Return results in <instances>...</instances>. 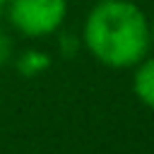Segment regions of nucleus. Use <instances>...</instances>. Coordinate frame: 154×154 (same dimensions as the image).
Masks as SVG:
<instances>
[{
    "label": "nucleus",
    "instance_id": "nucleus-5",
    "mask_svg": "<svg viewBox=\"0 0 154 154\" xmlns=\"http://www.w3.org/2000/svg\"><path fill=\"white\" fill-rule=\"evenodd\" d=\"M10 58H12V38L5 31H0V65H5Z\"/></svg>",
    "mask_w": 154,
    "mask_h": 154
},
{
    "label": "nucleus",
    "instance_id": "nucleus-4",
    "mask_svg": "<svg viewBox=\"0 0 154 154\" xmlns=\"http://www.w3.org/2000/svg\"><path fill=\"white\" fill-rule=\"evenodd\" d=\"M51 67V58L41 51H26L24 55H19L17 60V70L24 75V77H36L38 72L48 70Z\"/></svg>",
    "mask_w": 154,
    "mask_h": 154
},
{
    "label": "nucleus",
    "instance_id": "nucleus-3",
    "mask_svg": "<svg viewBox=\"0 0 154 154\" xmlns=\"http://www.w3.org/2000/svg\"><path fill=\"white\" fill-rule=\"evenodd\" d=\"M132 89H135V96L149 106L154 111V58L152 60H144L137 72H135V79H132Z\"/></svg>",
    "mask_w": 154,
    "mask_h": 154
},
{
    "label": "nucleus",
    "instance_id": "nucleus-2",
    "mask_svg": "<svg viewBox=\"0 0 154 154\" xmlns=\"http://www.w3.org/2000/svg\"><path fill=\"white\" fill-rule=\"evenodd\" d=\"M12 24L26 36L53 34L67 12V0H7Z\"/></svg>",
    "mask_w": 154,
    "mask_h": 154
},
{
    "label": "nucleus",
    "instance_id": "nucleus-6",
    "mask_svg": "<svg viewBox=\"0 0 154 154\" xmlns=\"http://www.w3.org/2000/svg\"><path fill=\"white\" fill-rule=\"evenodd\" d=\"M60 46H63V53H65V55H72V53H75V48H77V38L67 34V36H63Z\"/></svg>",
    "mask_w": 154,
    "mask_h": 154
},
{
    "label": "nucleus",
    "instance_id": "nucleus-1",
    "mask_svg": "<svg viewBox=\"0 0 154 154\" xmlns=\"http://www.w3.org/2000/svg\"><path fill=\"white\" fill-rule=\"evenodd\" d=\"M149 22L130 0H101L84 22V43L89 53L108 67L137 65L149 48Z\"/></svg>",
    "mask_w": 154,
    "mask_h": 154
},
{
    "label": "nucleus",
    "instance_id": "nucleus-7",
    "mask_svg": "<svg viewBox=\"0 0 154 154\" xmlns=\"http://www.w3.org/2000/svg\"><path fill=\"white\" fill-rule=\"evenodd\" d=\"M5 7H7V0H0V14L5 12Z\"/></svg>",
    "mask_w": 154,
    "mask_h": 154
}]
</instances>
